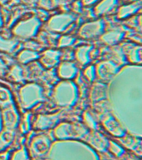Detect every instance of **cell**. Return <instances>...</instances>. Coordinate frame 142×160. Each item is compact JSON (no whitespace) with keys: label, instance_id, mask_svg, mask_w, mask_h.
I'll use <instances>...</instances> for the list:
<instances>
[{"label":"cell","instance_id":"44dd1931","mask_svg":"<svg viewBox=\"0 0 142 160\" xmlns=\"http://www.w3.org/2000/svg\"><path fill=\"white\" fill-rule=\"evenodd\" d=\"M76 39H77L76 37L70 33H63L57 38L56 46L61 49L68 48L72 47L73 45H75Z\"/></svg>","mask_w":142,"mask_h":160},{"label":"cell","instance_id":"4fadbf2b","mask_svg":"<svg viewBox=\"0 0 142 160\" xmlns=\"http://www.w3.org/2000/svg\"><path fill=\"white\" fill-rule=\"evenodd\" d=\"M96 76L102 80H110L118 72V67L111 61H104L95 67Z\"/></svg>","mask_w":142,"mask_h":160},{"label":"cell","instance_id":"7a4b0ae2","mask_svg":"<svg viewBox=\"0 0 142 160\" xmlns=\"http://www.w3.org/2000/svg\"><path fill=\"white\" fill-rule=\"evenodd\" d=\"M77 95L78 88L75 82L72 80H61L54 87L52 98L57 106L66 108L75 103Z\"/></svg>","mask_w":142,"mask_h":160},{"label":"cell","instance_id":"603a6c76","mask_svg":"<svg viewBox=\"0 0 142 160\" xmlns=\"http://www.w3.org/2000/svg\"><path fill=\"white\" fill-rule=\"evenodd\" d=\"M9 160H32L29 152L25 145H21L10 155Z\"/></svg>","mask_w":142,"mask_h":160},{"label":"cell","instance_id":"5bb4252c","mask_svg":"<svg viewBox=\"0 0 142 160\" xmlns=\"http://www.w3.org/2000/svg\"><path fill=\"white\" fill-rule=\"evenodd\" d=\"M26 71L24 68L20 64H13L11 67H8L6 73V77L8 81L15 83H21L26 79Z\"/></svg>","mask_w":142,"mask_h":160},{"label":"cell","instance_id":"e0dca14e","mask_svg":"<svg viewBox=\"0 0 142 160\" xmlns=\"http://www.w3.org/2000/svg\"><path fill=\"white\" fill-rule=\"evenodd\" d=\"M125 37V32L119 29L110 30L100 35V41L106 45H115Z\"/></svg>","mask_w":142,"mask_h":160},{"label":"cell","instance_id":"4316f807","mask_svg":"<svg viewBox=\"0 0 142 160\" xmlns=\"http://www.w3.org/2000/svg\"><path fill=\"white\" fill-rule=\"evenodd\" d=\"M108 148L110 150V152H112L113 155H115L116 157H120L124 153V149L120 147V145L116 143L114 141H109L108 142Z\"/></svg>","mask_w":142,"mask_h":160},{"label":"cell","instance_id":"9a60e30c","mask_svg":"<svg viewBox=\"0 0 142 160\" xmlns=\"http://www.w3.org/2000/svg\"><path fill=\"white\" fill-rule=\"evenodd\" d=\"M19 44L18 40L13 36L6 37L0 33V52H3L6 54H11L17 49Z\"/></svg>","mask_w":142,"mask_h":160},{"label":"cell","instance_id":"ac0fdd59","mask_svg":"<svg viewBox=\"0 0 142 160\" xmlns=\"http://www.w3.org/2000/svg\"><path fill=\"white\" fill-rule=\"evenodd\" d=\"M118 0H100L94 6V13L96 16H102L111 12L117 5Z\"/></svg>","mask_w":142,"mask_h":160},{"label":"cell","instance_id":"f1b7e54d","mask_svg":"<svg viewBox=\"0 0 142 160\" xmlns=\"http://www.w3.org/2000/svg\"><path fill=\"white\" fill-rule=\"evenodd\" d=\"M84 77L87 81L92 82L96 78V72H95V67L94 65H89L86 66V68L84 70Z\"/></svg>","mask_w":142,"mask_h":160},{"label":"cell","instance_id":"d590c367","mask_svg":"<svg viewBox=\"0 0 142 160\" xmlns=\"http://www.w3.org/2000/svg\"><path fill=\"white\" fill-rule=\"evenodd\" d=\"M36 160H51V159H45V158H39V159H36Z\"/></svg>","mask_w":142,"mask_h":160},{"label":"cell","instance_id":"d6986e66","mask_svg":"<svg viewBox=\"0 0 142 160\" xmlns=\"http://www.w3.org/2000/svg\"><path fill=\"white\" fill-rule=\"evenodd\" d=\"M15 129L3 128L0 132V151L5 150L12 144L15 139Z\"/></svg>","mask_w":142,"mask_h":160},{"label":"cell","instance_id":"83f0119b","mask_svg":"<svg viewBox=\"0 0 142 160\" xmlns=\"http://www.w3.org/2000/svg\"><path fill=\"white\" fill-rule=\"evenodd\" d=\"M93 89L90 92V98L93 101H98L100 100L103 96L100 94V92H105V89H104V86L101 84H95L93 86Z\"/></svg>","mask_w":142,"mask_h":160},{"label":"cell","instance_id":"5b68a950","mask_svg":"<svg viewBox=\"0 0 142 160\" xmlns=\"http://www.w3.org/2000/svg\"><path fill=\"white\" fill-rule=\"evenodd\" d=\"M75 16L71 12H59L49 18L46 22V28L49 32L55 34H63L75 25Z\"/></svg>","mask_w":142,"mask_h":160},{"label":"cell","instance_id":"8fae6325","mask_svg":"<svg viewBox=\"0 0 142 160\" xmlns=\"http://www.w3.org/2000/svg\"><path fill=\"white\" fill-rule=\"evenodd\" d=\"M94 48L91 45H80L75 48L73 57L78 66H86L91 60Z\"/></svg>","mask_w":142,"mask_h":160},{"label":"cell","instance_id":"836d02e7","mask_svg":"<svg viewBox=\"0 0 142 160\" xmlns=\"http://www.w3.org/2000/svg\"><path fill=\"white\" fill-rule=\"evenodd\" d=\"M138 24H139L140 29L142 31V14L139 16V18H138Z\"/></svg>","mask_w":142,"mask_h":160},{"label":"cell","instance_id":"7c38bea8","mask_svg":"<svg viewBox=\"0 0 142 160\" xmlns=\"http://www.w3.org/2000/svg\"><path fill=\"white\" fill-rule=\"evenodd\" d=\"M83 140L86 141L88 144H90L91 147L98 151H105L108 148L109 141L102 134H100V132H95V130H92V132L89 131Z\"/></svg>","mask_w":142,"mask_h":160},{"label":"cell","instance_id":"4dcf8cb0","mask_svg":"<svg viewBox=\"0 0 142 160\" xmlns=\"http://www.w3.org/2000/svg\"><path fill=\"white\" fill-rule=\"evenodd\" d=\"M83 7L90 8L95 6L100 0H80Z\"/></svg>","mask_w":142,"mask_h":160},{"label":"cell","instance_id":"ffe728a7","mask_svg":"<svg viewBox=\"0 0 142 160\" xmlns=\"http://www.w3.org/2000/svg\"><path fill=\"white\" fill-rule=\"evenodd\" d=\"M140 8H141L140 2H133V3H130V4L124 5L118 10L117 17L120 19L126 18L131 15L135 14V12H138Z\"/></svg>","mask_w":142,"mask_h":160},{"label":"cell","instance_id":"9c48e42d","mask_svg":"<svg viewBox=\"0 0 142 160\" xmlns=\"http://www.w3.org/2000/svg\"><path fill=\"white\" fill-rule=\"evenodd\" d=\"M1 119H2L3 128H8V129L17 128L19 122L20 115L18 114V109L15 108L14 104L3 108Z\"/></svg>","mask_w":142,"mask_h":160},{"label":"cell","instance_id":"d4e9b609","mask_svg":"<svg viewBox=\"0 0 142 160\" xmlns=\"http://www.w3.org/2000/svg\"><path fill=\"white\" fill-rule=\"evenodd\" d=\"M104 125L107 128L108 131L111 132L112 134L115 135V136H123L124 135V132L122 131V129L120 128L117 127V125L115 124L114 120L107 119V121L104 122Z\"/></svg>","mask_w":142,"mask_h":160},{"label":"cell","instance_id":"30bf717a","mask_svg":"<svg viewBox=\"0 0 142 160\" xmlns=\"http://www.w3.org/2000/svg\"><path fill=\"white\" fill-rule=\"evenodd\" d=\"M61 56H62L61 51L49 48L40 52L39 61L40 65L44 68L50 69L59 64V62L61 61Z\"/></svg>","mask_w":142,"mask_h":160},{"label":"cell","instance_id":"484cf974","mask_svg":"<svg viewBox=\"0 0 142 160\" xmlns=\"http://www.w3.org/2000/svg\"><path fill=\"white\" fill-rule=\"evenodd\" d=\"M82 117L83 120H84V124H85L89 129L96 130V128H97V123L95 122V120L94 119V118H93L92 115L90 114V112L85 111V112L83 113Z\"/></svg>","mask_w":142,"mask_h":160},{"label":"cell","instance_id":"1f68e13d","mask_svg":"<svg viewBox=\"0 0 142 160\" xmlns=\"http://www.w3.org/2000/svg\"><path fill=\"white\" fill-rule=\"evenodd\" d=\"M11 152H9L7 149L0 151V160H9Z\"/></svg>","mask_w":142,"mask_h":160},{"label":"cell","instance_id":"cb8c5ba5","mask_svg":"<svg viewBox=\"0 0 142 160\" xmlns=\"http://www.w3.org/2000/svg\"><path fill=\"white\" fill-rule=\"evenodd\" d=\"M32 127V118L29 112H26L23 116H20L19 122L18 125V128L22 134H26L29 132L30 128Z\"/></svg>","mask_w":142,"mask_h":160},{"label":"cell","instance_id":"8992f818","mask_svg":"<svg viewBox=\"0 0 142 160\" xmlns=\"http://www.w3.org/2000/svg\"><path fill=\"white\" fill-rule=\"evenodd\" d=\"M52 140L47 133H38L30 138L28 144V151L32 158H42L50 152Z\"/></svg>","mask_w":142,"mask_h":160},{"label":"cell","instance_id":"2e32d148","mask_svg":"<svg viewBox=\"0 0 142 160\" xmlns=\"http://www.w3.org/2000/svg\"><path fill=\"white\" fill-rule=\"evenodd\" d=\"M39 57V53H38L37 51L24 48L18 52L16 55V59L20 64L26 65L38 60Z\"/></svg>","mask_w":142,"mask_h":160},{"label":"cell","instance_id":"6da1fadb","mask_svg":"<svg viewBox=\"0 0 142 160\" xmlns=\"http://www.w3.org/2000/svg\"><path fill=\"white\" fill-rule=\"evenodd\" d=\"M41 25V18L35 14L26 13L13 23L12 34L17 39L29 40L39 32Z\"/></svg>","mask_w":142,"mask_h":160},{"label":"cell","instance_id":"e575fe53","mask_svg":"<svg viewBox=\"0 0 142 160\" xmlns=\"http://www.w3.org/2000/svg\"><path fill=\"white\" fill-rule=\"evenodd\" d=\"M8 1H10V0H0V2H2V3H7Z\"/></svg>","mask_w":142,"mask_h":160},{"label":"cell","instance_id":"8d00e7d4","mask_svg":"<svg viewBox=\"0 0 142 160\" xmlns=\"http://www.w3.org/2000/svg\"><path fill=\"white\" fill-rule=\"evenodd\" d=\"M26 1H27V2H31V0H26Z\"/></svg>","mask_w":142,"mask_h":160},{"label":"cell","instance_id":"ba28073f","mask_svg":"<svg viewBox=\"0 0 142 160\" xmlns=\"http://www.w3.org/2000/svg\"><path fill=\"white\" fill-rule=\"evenodd\" d=\"M56 74L61 80H73L79 74L78 64L73 60H62L56 68Z\"/></svg>","mask_w":142,"mask_h":160},{"label":"cell","instance_id":"7402d4cb","mask_svg":"<svg viewBox=\"0 0 142 160\" xmlns=\"http://www.w3.org/2000/svg\"><path fill=\"white\" fill-rule=\"evenodd\" d=\"M13 95L7 88L0 86V108L1 109L13 104Z\"/></svg>","mask_w":142,"mask_h":160},{"label":"cell","instance_id":"3957f363","mask_svg":"<svg viewBox=\"0 0 142 160\" xmlns=\"http://www.w3.org/2000/svg\"><path fill=\"white\" fill-rule=\"evenodd\" d=\"M89 132L85 124L73 121H60L54 128V137L56 140L83 139Z\"/></svg>","mask_w":142,"mask_h":160},{"label":"cell","instance_id":"d6a6232c","mask_svg":"<svg viewBox=\"0 0 142 160\" xmlns=\"http://www.w3.org/2000/svg\"><path fill=\"white\" fill-rule=\"evenodd\" d=\"M3 23H4V18H3V16L2 12L0 11V28L3 27Z\"/></svg>","mask_w":142,"mask_h":160},{"label":"cell","instance_id":"277c9868","mask_svg":"<svg viewBox=\"0 0 142 160\" xmlns=\"http://www.w3.org/2000/svg\"><path fill=\"white\" fill-rule=\"evenodd\" d=\"M20 106L25 110L31 109L44 99V90L42 86L36 82H28L18 90Z\"/></svg>","mask_w":142,"mask_h":160},{"label":"cell","instance_id":"52a82bcc","mask_svg":"<svg viewBox=\"0 0 142 160\" xmlns=\"http://www.w3.org/2000/svg\"><path fill=\"white\" fill-rule=\"evenodd\" d=\"M105 30V22L102 19L84 22L77 31V37L84 40H90L99 37Z\"/></svg>","mask_w":142,"mask_h":160},{"label":"cell","instance_id":"f546056e","mask_svg":"<svg viewBox=\"0 0 142 160\" xmlns=\"http://www.w3.org/2000/svg\"><path fill=\"white\" fill-rule=\"evenodd\" d=\"M8 68V66L7 63L4 62V60H3L0 58V78L5 77V75L7 73Z\"/></svg>","mask_w":142,"mask_h":160}]
</instances>
